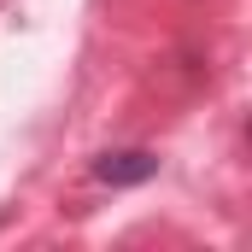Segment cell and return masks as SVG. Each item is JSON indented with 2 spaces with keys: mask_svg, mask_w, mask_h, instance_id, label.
Here are the masks:
<instances>
[{
  "mask_svg": "<svg viewBox=\"0 0 252 252\" xmlns=\"http://www.w3.org/2000/svg\"><path fill=\"white\" fill-rule=\"evenodd\" d=\"M153 170H158V158H153V153H106V158L94 164V176H100V182H112V188L147 182Z\"/></svg>",
  "mask_w": 252,
  "mask_h": 252,
  "instance_id": "1",
  "label": "cell"
}]
</instances>
